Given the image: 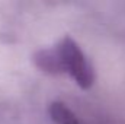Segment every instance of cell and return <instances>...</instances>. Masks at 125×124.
Wrapping results in <instances>:
<instances>
[{"label":"cell","instance_id":"cell-1","mask_svg":"<svg viewBox=\"0 0 125 124\" xmlns=\"http://www.w3.org/2000/svg\"><path fill=\"white\" fill-rule=\"evenodd\" d=\"M55 54H57L60 70L67 72L80 88L87 89L93 85V67L83 54V51L80 50V47L71 38L62 39L55 50Z\"/></svg>","mask_w":125,"mask_h":124},{"label":"cell","instance_id":"cell-2","mask_svg":"<svg viewBox=\"0 0 125 124\" xmlns=\"http://www.w3.org/2000/svg\"><path fill=\"white\" fill-rule=\"evenodd\" d=\"M50 115L57 124H82L77 117L61 102H52L50 105Z\"/></svg>","mask_w":125,"mask_h":124}]
</instances>
